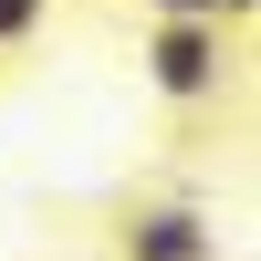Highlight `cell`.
I'll list each match as a JSON object with an SVG mask.
<instances>
[{
    "instance_id": "2",
    "label": "cell",
    "mask_w": 261,
    "mask_h": 261,
    "mask_svg": "<svg viewBox=\"0 0 261 261\" xmlns=\"http://www.w3.org/2000/svg\"><path fill=\"white\" fill-rule=\"evenodd\" d=\"M115 261H220V220L199 199H157V209H125Z\"/></svg>"
},
{
    "instance_id": "3",
    "label": "cell",
    "mask_w": 261,
    "mask_h": 261,
    "mask_svg": "<svg viewBox=\"0 0 261 261\" xmlns=\"http://www.w3.org/2000/svg\"><path fill=\"white\" fill-rule=\"evenodd\" d=\"M42 11H53V0H0V53H11V42H32Z\"/></svg>"
},
{
    "instance_id": "4",
    "label": "cell",
    "mask_w": 261,
    "mask_h": 261,
    "mask_svg": "<svg viewBox=\"0 0 261 261\" xmlns=\"http://www.w3.org/2000/svg\"><path fill=\"white\" fill-rule=\"evenodd\" d=\"M146 11H178V21H251V0H146Z\"/></svg>"
},
{
    "instance_id": "1",
    "label": "cell",
    "mask_w": 261,
    "mask_h": 261,
    "mask_svg": "<svg viewBox=\"0 0 261 261\" xmlns=\"http://www.w3.org/2000/svg\"><path fill=\"white\" fill-rule=\"evenodd\" d=\"M146 84H157L167 105H220V84H230V21L157 11V32H146Z\"/></svg>"
}]
</instances>
